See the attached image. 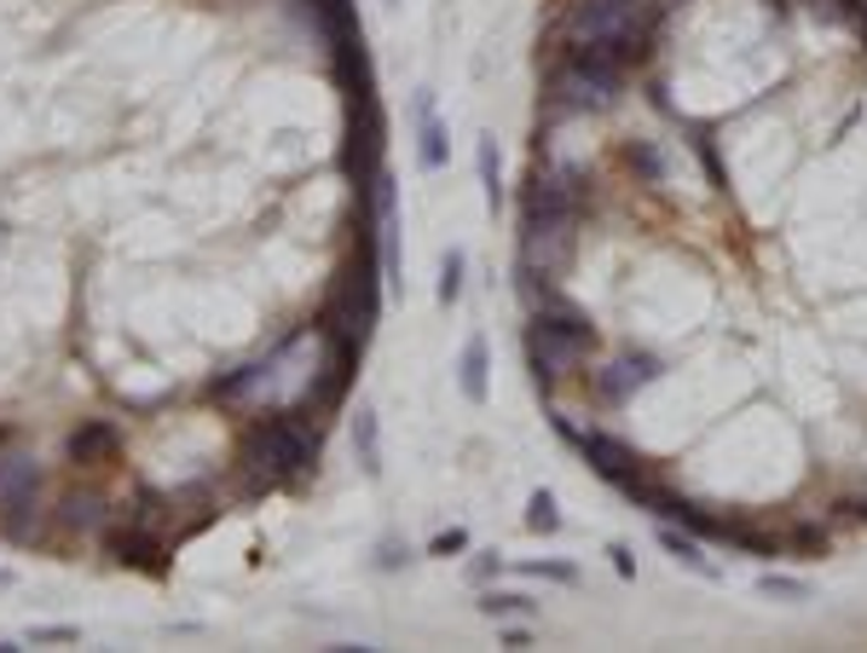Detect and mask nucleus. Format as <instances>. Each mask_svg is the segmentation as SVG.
<instances>
[{
	"label": "nucleus",
	"mask_w": 867,
	"mask_h": 653,
	"mask_svg": "<svg viewBox=\"0 0 867 653\" xmlns=\"http://www.w3.org/2000/svg\"><path fill=\"white\" fill-rule=\"evenodd\" d=\"M474 168H480V191H487V209L498 214V203H503V173H498V139H480V145H474Z\"/></svg>",
	"instance_id": "obj_17"
},
{
	"label": "nucleus",
	"mask_w": 867,
	"mask_h": 653,
	"mask_svg": "<svg viewBox=\"0 0 867 653\" xmlns=\"http://www.w3.org/2000/svg\"><path fill=\"white\" fill-rule=\"evenodd\" d=\"M463 272H469V255H463V249H451V255L440 261V289H433V295H440V307H457V301H463Z\"/></svg>",
	"instance_id": "obj_20"
},
{
	"label": "nucleus",
	"mask_w": 867,
	"mask_h": 653,
	"mask_svg": "<svg viewBox=\"0 0 867 653\" xmlns=\"http://www.w3.org/2000/svg\"><path fill=\"white\" fill-rule=\"evenodd\" d=\"M607 556H614V572H619V579H636V556H630V544H607Z\"/></svg>",
	"instance_id": "obj_29"
},
{
	"label": "nucleus",
	"mask_w": 867,
	"mask_h": 653,
	"mask_svg": "<svg viewBox=\"0 0 867 653\" xmlns=\"http://www.w3.org/2000/svg\"><path fill=\"white\" fill-rule=\"evenodd\" d=\"M659 365L654 354H625V359H614V365H602V370H591V393H596V406H625V399H636L648 382H659Z\"/></svg>",
	"instance_id": "obj_8"
},
{
	"label": "nucleus",
	"mask_w": 867,
	"mask_h": 653,
	"mask_svg": "<svg viewBox=\"0 0 867 653\" xmlns=\"http://www.w3.org/2000/svg\"><path fill=\"white\" fill-rule=\"evenodd\" d=\"M353 451H359V468L370 481H382V422L370 406H359V417H353Z\"/></svg>",
	"instance_id": "obj_16"
},
{
	"label": "nucleus",
	"mask_w": 867,
	"mask_h": 653,
	"mask_svg": "<svg viewBox=\"0 0 867 653\" xmlns=\"http://www.w3.org/2000/svg\"><path fill=\"white\" fill-rule=\"evenodd\" d=\"M64 520L70 526H98V497H64Z\"/></svg>",
	"instance_id": "obj_25"
},
{
	"label": "nucleus",
	"mask_w": 867,
	"mask_h": 653,
	"mask_svg": "<svg viewBox=\"0 0 867 653\" xmlns=\"http://www.w3.org/2000/svg\"><path fill=\"white\" fill-rule=\"evenodd\" d=\"M382 105L376 93L370 98H347V150H342V168L353 191H359V203H370V180L382 173Z\"/></svg>",
	"instance_id": "obj_5"
},
{
	"label": "nucleus",
	"mask_w": 867,
	"mask_h": 653,
	"mask_svg": "<svg viewBox=\"0 0 867 653\" xmlns=\"http://www.w3.org/2000/svg\"><path fill=\"white\" fill-rule=\"evenodd\" d=\"M498 572H503V556H498V549H492V556H474V561H469V579H474V584H492Z\"/></svg>",
	"instance_id": "obj_27"
},
{
	"label": "nucleus",
	"mask_w": 867,
	"mask_h": 653,
	"mask_svg": "<svg viewBox=\"0 0 867 653\" xmlns=\"http://www.w3.org/2000/svg\"><path fill=\"white\" fill-rule=\"evenodd\" d=\"M555 434H561V440H573V445L584 451V463H591L607 486H619V492H625L630 481H643V474H648V463L636 457V451H630L625 440L602 434V429H573L567 417H555Z\"/></svg>",
	"instance_id": "obj_6"
},
{
	"label": "nucleus",
	"mask_w": 867,
	"mask_h": 653,
	"mask_svg": "<svg viewBox=\"0 0 867 653\" xmlns=\"http://www.w3.org/2000/svg\"><path fill=\"white\" fill-rule=\"evenodd\" d=\"M116 445H122V434L111 429V422H82V429L70 434V463L105 468V463H116Z\"/></svg>",
	"instance_id": "obj_10"
},
{
	"label": "nucleus",
	"mask_w": 867,
	"mask_h": 653,
	"mask_svg": "<svg viewBox=\"0 0 867 653\" xmlns=\"http://www.w3.org/2000/svg\"><path fill=\"white\" fill-rule=\"evenodd\" d=\"M845 509H850L856 520H867V497H856V504H845Z\"/></svg>",
	"instance_id": "obj_31"
},
{
	"label": "nucleus",
	"mask_w": 867,
	"mask_h": 653,
	"mask_svg": "<svg viewBox=\"0 0 867 653\" xmlns=\"http://www.w3.org/2000/svg\"><path fill=\"white\" fill-rule=\"evenodd\" d=\"M856 23H861V35H867V0H856Z\"/></svg>",
	"instance_id": "obj_32"
},
{
	"label": "nucleus",
	"mask_w": 867,
	"mask_h": 653,
	"mask_svg": "<svg viewBox=\"0 0 867 653\" xmlns=\"http://www.w3.org/2000/svg\"><path fill=\"white\" fill-rule=\"evenodd\" d=\"M463 549H469V533H463V526H451V533H440V538L428 544V556H440V561H451V556H463Z\"/></svg>",
	"instance_id": "obj_24"
},
{
	"label": "nucleus",
	"mask_w": 867,
	"mask_h": 653,
	"mask_svg": "<svg viewBox=\"0 0 867 653\" xmlns=\"http://www.w3.org/2000/svg\"><path fill=\"white\" fill-rule=\"evenodd\" d=\"M411 116H417V162H422L428 173L446 168L451 145H446V128H440V116H433V98H428V93L411 98Z\"/></svg>",
	"instance_id": "obj_9"
},
{
	"label": "nucleus",
	"mask_w": 867,
	"mask_h": 653,
	"mask_svg": "<svg viewBox=\"0 0 867 653\" xmlns=\"http://www.w3.org/2000/svg\"><path fill=\"white\" fill-rule=\"evenodd\" d=\"M758 596H770V601H793V608H798V601H809L815 590H809L804 579H786V572H763V579H758Z\"/></svg>",
	"instance_id": "obj_22"
},
{
	"label": "nucleus",
	"mask_w": 867,
	"mask_h": 653,
	"mask_svg": "<svg viewBox=\"0 0 867 653\" xmlns=\"http://www.w3.org/2000/svg\"><path fill=\"white\" fill-rule=\"evenodd\" d=\"M521 572H526V579H555V584H578V567H567V561H526Z\"/></svg>",
	"instance_id": "obj_23"
},
{
	"label": "nucleus",
	"mask_w": 867,
	"mask_h": 653,
	"mask_svg": "<svg viewBox=\"0 0 867 653\" xmlns=\"http://www.w3.org/2000/svg\"><path fill=\"white\" fill-rule=\"evenodd\" d=\"M457 388H463L469 406H487V393H492V359H487V341H480V336L463 341V359H457Z\"/></svg>",
	"instance_id": "obj_11"
},
{
	"label": "nucleus",
	"mask_w": 867,
	"mask_h": 653,
	"mask_svg": "<svg viewBox=\"0 0 867 653\" xmlns=\"http://www.w3.org/2000/svg\"><path fill=\"white\" fill-rule=\"evenodd\" d=\"M41 642H82V631L75 624H35V647Z\"/></svg>",
	"instance_id": "obj_28"
},
{
	"label": "nucleus",
	"mask_w": 867,
	"mask_h": 653,
	"mask_svg": "<svg viewBox=\"0 0 867 653\" xmlns=\"http://www.w3.org/2000/svg\"><path fill=\"white\" fill-rule=\"evenodd\" d=\"M111 556H116L122 567H139V572H163V567H168V561H163L168 549L150 538V533H116V538H111Z\"/></svg>",
	"instance_id": "obj_14"
},
{
	"label": "nucleus",
	"mask_w": 867,
	"mask_h": 653,
	"mask_svg": "<svg viewBox=\"0 0 867 653\" xmlns=\"http://www.w3.org/2000/svg\"><path fill=\"white\" fill-rule=\"evenodd\" d=\"M243 463L261 474L267 486L290 481V474H301V468H313V463H318V422L307 429L301 417H267L261 429L249 434Z\"/></svg>",
	"instance_id": "obj_3"
},
{
	"label": "nucleus",
	"mask_w": 867,
	"mask_h": 653,
	"mask_svg": "<svg viewBox=\"0 0 867 653\" xmlns=\"http://www.w3.org/2000/svg\"><path fill=\"white\" fill-rule=\"evenodd\" d=\"M526 533H561V509H555V492H532L526 497Z\"/></svg>",
	"instance_id": "obj_21"
},
{
	"label": "nucleus",
	"mask_w": 867,
	"mask_h": 653,
	"mask_svg": "<svg viewBox=\"0 0 867 653\" xmlns=\"http://www.w3.org/2000/svg\"><path fill=\"white\" fill-rule=\"evenodd\" d=\"M619 93H625V70L596 59V53H573L567 64H555V75H550V110L555 116L614 110Z\"/></svg>",
	"instance_id": "obj_4"
},
{
	"label": "nucleus",
	"mask_w": 867,
	"mask_h": 653,
	"mask_svg": "<svg viewBox=\"0 0 867 653\" xmlns=\"http://www.w3.org/2000/svg\"><path fill=\"white\" fill-rule=\"evenodd\" d=\"M405 561H411V549H405L399 538H382V544H376V567H382V572H394V567H405Z\"/></svg>",
	"instance_id": "obj_26"
},
{
	"label": "nucleus",
	"mask_w": 867,
	"mask_h": 653,
	"mask_svg": "<svg viewBox=\"0 0 867 653\" xmlns=\"http://www.w3.org/2000/svg\"><path fill=\"white\" fill-rule=\"evenodd\" d=\"M659 549H666L671 561H682L688 572H700V579H718V561L706 556V538H694V533H677L671 520L659 526Z\"/></svg>",
	"instance_id": "obj_13"
},
{
	"label": "nucleus",
	"mask_w": 867,
	"mask_h": 653,
	"mask_svg": "<svg viewBox=\"0 0 867 653\" xmlns=\"http://www.w3.org/2000/svg\"><path fill=\"white\" fill-rule=\"evenodd\" d=\"M625 162H630V173L643 186H659L666 180V157H659V145H648V139H630L625 145Z\"/></svg>",
	"instance_id": "obj_18"
},
{
	"label": "nucleus",
	"mask_w": 867,
	"mask_h": 653,
	"mask_svg": "<svg viewBox=\"0 0 867 653\" xmlns=\"http://www.w3.org/2000/svg\"><path fill=\"white\" fill-rule=\"evenodd\" d=\"M272 393V359L267 365H243V370H232V376H220L215 382V399L220 406H243V399H254V393Z\"/></svg>",
	"instance_id": "obj_15"
},
{
	"label": "nucleus",
	"mask_w": 867,
	"mask_h": 653,
	"mask_svg": "<svg viewBox=\"0 0 867 653\" xmlns=\"http://www.w3.org/2000/svg\"><path fill=\"white\" fill-rule=\"evenodd\" d=\"M376 307H382V255L370 238H359V261L336 272V289H330L324 313H318V330L330 341H347L365 354V341L376 330Z\"/></svg>",
	"instance_id": "obj_1"
},
{
	"label": "nucleus",
	"mask_w": 867,
	"mask_h": 653,
	"mask_svg": "<svg viewBox=\"0 0 867 653\" xmlns=\"http://www.w3.org/2000/svg\"><path fill=\"white\" fill-rule=\"evenodd\" d=\"M0 584H7V572H0Z\"/></svg>",
	"instance_id": "obj_33"
},
{
	"label": "nucleus",
	"mask_w": 867,
	"mask_h": 653,
	"mask_svg": "<svg viewBox=\"0 0 867 653\" xmlns=\"http://www.w3.org/2000/svg\"><path fill=\"white\" fill-rule=\"evenodd\" d=\"M41 492V463L30 451H0V504H18V497Z\"/></svg>",
	"instance_id": "obj_12"
},
{
	"label": "nucleus",
	"mask_w": 867,
	"mask_h": 653,
	"mask_svg": "<svg viewBox=\"0 0 867 653\" xmlns=\"http://www.w3.org/2000/svg\"><path fill=\"white\" fill-rule=\"evenodd\" d=\"M591 347H596V324L584 318L578 307H567V301H555L550 313H539V318L526 324L532 382L550 388V382H561V376H573L584 359H591Z\"/></svg>",
	"instance_id": "obj_2"
},
{
	"label": "nucleus",
	"mask_w": 867,
	"mask_h": 653,
	"mask_svg": "<svg viewBox=\"0 0 867 653\" xmlns=\"http://www.w3.org/2000/svg\"><path fill=\"white\" fill-rule=\"evenodd\" d=\"M573 225L578 214H539V220H521V272H544L555 278L573 255Z\"/></svg>",
	"instance_id": "obj_7"
},
{
	"label": "nucleus",
	"mask_w": 867,
	"mask_h": 653,
	"mask_svg": "<svg viewBox=\"0 0 867 653\" xmlns=\"http://www.w3.org/2000/svg\"><path fill=\"white\" fill-rule=\"evenodd\" d=\"M487 619H532V596H515V590H487L474 601Z\"/></svg>",
	"instance_id": "obj_19"
},
{
	"label": "nucleus",
	"mask_w": 867,
	"mask_h": 653,
	"mask_svg": "<svg viewBox=\"0 0 867 653\" xmlns=\"http://www.w3.org/2000/svg\"><path fill=\"white\" fill-rule=\"evenodd\" d=\"M793 544H798V549H827V538L815 533V526H798V533H793Z\"/></svg>",
	"instance_id": "obj_30"
}]
</instances>
